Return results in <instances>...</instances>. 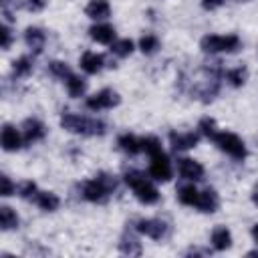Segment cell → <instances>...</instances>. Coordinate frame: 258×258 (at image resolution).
<instances>
[{
    "mask_svg": "<svg viewBox=\"0 0 258 258\" xmlns=\"http://www.w3.org/2000/svg\"><path fill=\"white\" fill-rule=\"evenodd\" d=\"M115 189H117V179L109 173H99L93 179L83 181V198L95 204H105Z\"/></svg>",
    "mask_w": 258,
    "mask_h": 258,
    "instance_id": "obj_1",
    "label": "cell"
},
{
    "mask_svg": "<svg viewBox=\"0 0 258 258\" xmlns=\"http://www.w3.org/2000/svg\"><path fill=\"white\" fill-rule=\"evenodd\" d=\"M60 125L73 133L81 135H103L107 131V125L101 119H89L81 117L77 113H62L60 115Z\"/></svg>",
    "mask_w": 258,
    "mask_h": 258,
    "instance_id": "obj_2",
    "label": "cell"
},
{
    "mask_svg": "<svg viewBox=\"0 0 258 258\" xmlns=\"http://www.w3.org/2000/svg\"><path fill=\"white\" fill-rule=\"evenodd\" d=\"M125 183L133 189L135 198L141 204H155L159 200V191L155 189V185L137 169H129L125 171Z\"/></svg>",
    "mask_w": 258,
    "mask_h": 258,
    "instance_id": "obj_3",
    "label": "cell"
},
{
    "mask_svg": "<svg viewBox=\"0 0 258 258\" xmlns=\"http://www.w3.org/2000/svg\"><path fill=\"white\" fill-rule=\"evenodd\" d=\"M200 46L204 52H234L240 48V38L236 34H206Z\"/></svg>",
    "mask_w": 258,
    "mask_h": 258,
    "instance_id": "obj_4",
    "label": "cell"
},
{
    "mask_svg": "<svg viewBox=\"0 0 258 258\" xmlns=\"http://www.w3.org/2000/svg\"><path fill=\"white\" fill-rule=\"evenodd\" d=\"M214 143H216L222 151H226L230 157H234V159H244V157H246V145H244V141H242L236 133L218 131V133L214 135Z\"/></svg>",
    "mask_w": 258,
    "mask_h": 258,
    "instance_id": "obj_5",
    "label": "cell"
},
{
    "mask_svg": "<svg viewBox=\"0 0 258 258\" xmlns=\"http://www.w3.org/2000/svg\"><path fill=\"white\" fill-rule=\"evenodd\" d=\"M119 95L113 89H103L99 93H95L93 97L87 99V109L91 111H101V109H111L115 105H119Z\"/></svg>",
    "mask_w": 258,
    "mask_h": 258,
    "instance_id": "obj_6",
    "label": "cell"
},
{
    "mask_svg": "<svg viewBox=\"0 0 258 258\" xmlns=\"http://www.w3.org/2000/svg\"><path fill=\"white\" fill-rule=\"evenodd\" d=\"M151 157V163H149V175L157 181H167L171 177V163L167 159V155L163 151L155 153V155H149Z\"/></svg>",
    "mask_w": 258,
    "mask_h": 258,
    "instance_id": "obj_7",
    "label": "cell"
},
{
    "mask_svg": "<svg viewBox=\"0 0 258 258\" xmlns=\"http://www.w3.org/2000/svg\"><path fill=\"white\" fill-rule=\"evenodd\" d=\"M135 228H137V232H141L153 240H163L169 234V226L161 220H139Z\"/></svg>",
    "mask_w": 258,
    "mask_h": 258,
    "instance_id": "obj_8",
    "label": "cell"
},
{
    "mask_svg": "<svg viewBox=\"0 0 258 258\" xmlns=\"http://www.w3.org/2000/svg\"><path fill=\"white\" fill-rule=\"evenodd\" d=\"M200 141V131H185V133H177L171 131L169 133V143L175 151H183V149H191L196 147Z\"/></svg>",
    "mask_w": 258,
    "mask_h": 258,
    "instance_id": "obj_9",
    "label": "cell"
},
{
    "mask_svg": "<svg viewBox=\"0 0 258 258\" xmlns=\"http://www.w3.org/2000/svg\"><path fill=\"white\" fill-rule=\"evenodd\" d=\"M177 171L187 181H198V179L204 177V165L198 163V161H194V159H189V157L177 159Z\"/></svg>",
    "mask_w": 258,
    "mask_h": 258,
    "instance_id": "obj_10",
    "label": "cell"
},
{
    "mask_svg": "<svg viewBox=\"0 0 258 258\" xmlns=\"http://www.w3.org/2000/svg\"><path fill=\"white\" fill-rule=\"evenodd\" d=\"M44 135H46V129H44V125H42L38 119L30 117V119H26V121L22 123V139H24V143L40 141Z\"/></svg>",
    "mask_w": 258,
    "mask_h": 258,
    "instance_id": "obj_11",
    "label": "cell"
},
{
    "mask_svg": "<svg viewBox=\"0 0 258 258\" xmlns=\"http://www.w3.org/2000/svg\"><path fill=\"white\" fill-rule=\"evenodd\" d=\"M22 141H24V139L20 137V133L16 131V127H12V125H4V127H2L0 143H2L4 151H16V149H20Z\"/></svg>",
    "mask_w": 258,
    "mask_h": 258,
    "instance_id": "obj_12",
    "label": "cell"
},
{
    "mask_svg": "<svg viewBox=\"0 0 258 258\" xmlns=\"http://www.w3.org/2000/svg\"><path fill=\"white\" fill-rule=\"evenodd\" d=\"M218 206H220V198H218V194L214 191V189H204V191H200V196H198V202H196V208L200 210V212H206V214H212V212H216L218 210Z\"/></svg>",
    "mask_w": 258,
    "mask_h": 258,
    "instance_id": "obj_13",
    "label": "cell"
},
{
    "mask_svg": "<svg viewBox=\"0 0 258 258\" xmlns=\"http://www.w3.org/2000/svg\"><path fill=\"white\" fill-rule=\"evenodd\" d=\"M103 62H105V58H103V54H99V52L87 50V52L81 56V69H83L85 73H89V75H97V73L103 69Z\"/></svg>",
    "mask_w": 258,
    "mask_h": 258,
    "instance_id": "obj_14",
    "label": "cell"
},
{
    "mask_svg": "<svg viewBox=\"0 0 258 258\" xmlns=\"http://www.w3.org/2000/svg\"><path fill=\"white\" fill-rule=\"evenodd\" d=\"M89 34L93 40H97L101 44H111L115 40V28L111 24H95L89 28Z\"/></svg>",
    "mask_w": 258,
    "mask_h": 258,
    "instance_id": "obj_15",
    "label": "cell"
},
{
    "mask_svg": "<svg viewBox=\"0 0 258 258\" xmlns=\"http://www.w3.org/2000/svg\"><path fill=\"white\" fill-rule=\"evenodd\" d=\"M24 40H26L28 48H32V50L38 54V52L42 50L44 42H46V34H44L40 28H36V26H28L26 32H24Z\"/></svg>",
    "mask_w": 258,
    "mask_h": 258,
    "instance_id": "obj_16",
    "label": "cell"
},
{
    "mask_svg": "<svg viewBox=\"0 0 258 258\" xmlns=\"http://www.w3.org/2000/svg\"><path fill=\"white\" fill-rule=\"evenodd\" d=\"M212 246L216 250H220V252L222 250H228L232 246V234H230V230L226 226L214 228V232H212Z\"/></svg>",
    "mask_w": 258,
    "mask_h": 258,
    "instance_id": "obj_17",
    "label": "cell"
},
{
    "mask_svg": "<svg viewBox=\"0 0 258 258\" xmlns=\"http://www.w3.org/2000/svg\"><path fill=\"white\" fill-rule=\"evenodd\" d=\"M34 204H36L38 208H42L44 212H54V210L60 206V200H58V196L52 194V191H36Z\"/></svg>",
    "mask_w": 258,
    "mask_h": 258,
    "instance_id": "obj_18",
    "label": "cell"
},
{
    "mask_svg": "<svg viewBox=\"0 0 258 258\" xmlns=\"http://www.w3.org/2000/svg\"><path fill=\"white\" fill-rule=\"evenodd\" d=\"M85 12H87V16H91L95 20H103V18H107L111 14V6H109L107 0H91L87 4Z\"/></svg>",
    "mask_w": 258,
    "mask_h": 258,
    "instance_id": "obj_19",
    "label": "cell"
},
{
    "mask_svg": "<svg viewBox=\"0 0 258 258\" xmlns=\"http://www.w3.org/2000/svg\"><path fill=\"white\" fill-rule=\"evenodd\" d=\"M117 145H119L125 153H129V155H135V153L141 151V139H137V137L131 135V133H123V135L119 137Z\"/></svg>",
    "mask_w": 258,
    "mask_h": 258,
    "instance_id": "obj_20",
    "label": "cell"
},
{
    "mask_svg": "<svg viewBox=\"0 0 258 258\" xmlns=\"http://www.w3.org/2000/svg\"><path fill=\"white\" fill-rule=\"evenodd\" d=\"M119 250L123 254H129V256H139L141 254V244L137 242V238L133 234H123L121 242H119Z\"/></svg>",
    "mask_w": 258,
    "mask_h": 258,
    "instance_id": "obj_21",
    "label": "cell"
},
{
    "mask_svg": "<svg viewBox=\"0 0 258 258\" xmlns=\"http://www.w3.org/2000/svg\"><path fill=\"white\" fill-rule=\"evenodd\" d=\"M18 226V216H16V212L12 210V208H8V206H2L0 208V228L4 230V232H8V230H12V228H16Z\"/></svg>",
    "mask_w": 258,
    "mask_h": 258,
    "instance_id": "obj_22",
    "label": "cell"
},
{
    "mask_svg": "<svg viewBox=\"0 0 258 258\" xmlns=\"http://www.w3.org/2000/svg\"><path fill=\"white\" fill-rule=\"evenodd\" d=\"M67 91L71 97H81L85 91H87V81L83 77H77V75H71L67 79Z\"/></svg>",
    "mask_w": 258,
    "mask_h": 258,
    "instance_id": "obj_23",
    "label": "cell"
},
{
    "mask_svg": "<svg viewBox=\"0 0 258 258\" xmlns=\"http://www.w3.org/2000/svg\"><path fill=\"white\" fill-rule=\"evenodd\" d=\"M198 196H200V191L196 189V185H181V187L177 189V200H179L183 206H196Z\"/></svg>",
    "mask_w": 258,
    "mask_h": 258,
    "instance_id": "obj_24",
    "label": "cell"
},
{
    "mask_svg": "<svg viewBox=\"0 0 258 258\" xmlns=\"http://www.w3.org/2000/svg\"><path fill=\"white\" fill-rule=\"evenodd\" d=\"M32 73V58L30 56H20L18 60H14V67H12V75L22 79V77H28Z\"/></svg>",
    "mask_w": 258,
    "mask_h": 258,
    "instance_id": "obj_25",
    "label": "cell"
},
{
    "mask_svg": "<svg viewBox=\"0 0 258 258\" xmlns=\"http://www.w3.org/2000/svg\"><path fill=\"white\" fill-rule=\"evenodd\" d=\"M226 79H228V83H230L232 87H242V85L246 83V79H248V71H246V67L230 69V71L226 73Z\"/></svg>",
    "mask_w": 258,
    "mask_h": 258,
    "instance_id": "obj_26",
    "label": "cell"
},
{
    "mask_svg": "<svg viewBox=\"0 0 258 258\" xmlns=\"http://www.w3.org/2000/svg\"><path fill=\"white\" fill-rule=\"evenodd\" d=\"M111 52L117 54V56H129L133 52V42L129 38H119V40H113L111 42Z\"/></svg>",
    "mask_w": 258,
    "mask_h": 258,
    "instance_id": "obj_27",
    "label": "cell"
},
{
    "mask_svg": "<svg viewBox=\"0 0 258 258\" xmlns=\"http://www.w3.org/2000/svg\"><path fill=\"white\" fill-rule=\"evenodd\" d=\"M48 71H50L52 77H56V79H64V81L73 75L71 69H69V64L62 62V60H52V62H48Z\"/></svg>",
    "mask_w": 258,
    "mask_h": 258,
    "instance_id": "obj_28",
    "label": "cell"
},
{
    "mask_svg": "<svg viewBox=\"0 0 258 258\" xmlns=\"http://www.w3.org/2000/svg\"><path fill=\"white\" fill-rule=\"evenodd\" d=\"M139 48H141V52H145V54H153V52L159 48V38H157L155 34H145V36H141V40H139Z\"/></svg>",
    "mask_w": 258,
    "mask_h": 258,
    "instance_id": "obj_29",
    "label": "cell"
},
{
    "mask_svg": "<svg viewBox=\"0 0 258 258\" xmlns=\"http://www.w3.org/2000/svg\"><path fill=\"white\" fill-rule=\"evenodd\" d=\"M198 131H200V135H204V137H210V139H214V135L218 133L216 121H214L212 117H204V119H200V123H198Z\"/></svg>",
    "mask_w": 258,
    "mask_h": 258,
    "instance_id": "obj_30",
    "label": "cell"
},
{
    "mask_svg": "<svg viewBox=\"0 0 258 258\" xmlns=\"http://www.w3.org/2000/svg\"><path fill=\"white\" fill-rule=\"evenodd\" d=\"M141 149H143L147 155H155V153L163 151V149H161L159 139H157V137H153V135H147V137H143V139H141Z\"/></svg>",
    "mask_w": 258,
    "mask_h": 258,
    "instance_id": "obj_31",
    "label": "cell"
},
{
    "mask_svg": "<svg viewBox=\"0 0 258 258\" xmlns=\"http://www.w3.org/2000/svg\"><path fill=\"white\" fill-rule=\"evenodd\" d=\"M36 183L34 181H22L20 185H18V196L20 198H24V200H34V196H36Z\"/></svg>",
    "mask_w": 258,
    "mask_h": 258,
    "instance_id": "obj_32",
    "label": "cell"
},
{
    "mask_svg": "<svg viewBox=\"0 0 258 258\" xmlns=\"http://www.w3.org/2000/svg\"><path fill=\"white\" fill-rule=\"evenodd\" d=\"M0 185H2V189H0V194H2L4 198H8V196H12V194L16 191V187L12 185V181H10V177H8V175H0Z\"/></svg>",
    "mask_w": 258,
    "mask_h": 258,
    "instance_id": "obj_33",
    "label": "cell"
},
{
    "mask_svg": "<svg viewBox=\"0 0 258 258\" xmlns=\"http://www.w3.org/2000/svg\"><path fill=\"white\" fill-rule=\"evenodd\" d=\"M0 34H2V42H0V46L6 50V48H10V42H12V30L6 26V24H2L0 26Z\"/></svg>",
    "mask_w": 258,
    "mask_h": 258,
    "instance_id": "obj_34",
    "label": "cell"
},
{
    "mask_svg": "<svg viewBox=\"0 0 258 258\" xmlns=\"http://www.w3.org/2000/svg\"><path fill=\"white\" fill-rule=\"evenodd\" d=\"M46 6V0H24V8L30 12H40Z\"/></svg>",
    "mask_w": 258,
    "mask_h": 258,
    "instance_id": "obj_35",
    "label": "cell"
},
{
    "mask_svg": "<svg viewBox=\"0 0 258 258\" xmlns=\"http://www.w3.org/2000/svg\"><path fill=\"white\" fill-rule=\"evenodd\" d=\"M222 2H224V0H202V6H204L206 10H214V8L222 6Z\"/></svg>",
    "mask_w": 258,
    "mask_h": 258,
    "instance_id": "obj_36",
    "label": "cell"
},
{
    "mask_svg": "<svg viewBox=\"0 0 258 258\" xmlns=\"http://www.w3.org/2000/svg\"><path fill=\"white\" fill-rule=\"evenodd\" d=\"M252 236H254V240L258 242V224H254V228H252Z\"/></svg>",
    "mask_w": 258,
    "mask_h": 258,
    "instance_id": "obj_37",
    "label": "cell"
},
{
    "mask_svg": "<svg viewBox=\"0 0 258 258\" xmlns=\"http://www.w3.org/2000/svg\"><path fill=\"white\" fill-rule=\"evenodd\" d=\"M252 200H254V202H256V204H258V187H256V189H254V196H252Z\"/></svg>",
    "mask_w": 258,
    "mask_h": 258,
    "instance_id": "obj_38",
    "label": "cell"
}]
</instances>
